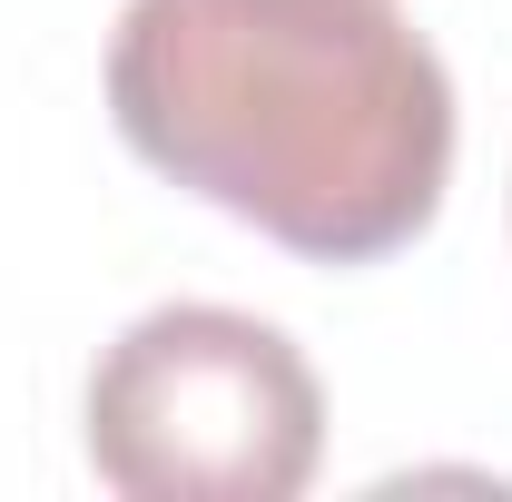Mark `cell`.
Returning <instances> with one entry per match:
<instances>
[{
	"instance_id": "obj_2",
	"label": "cell",
	"mask_w": 512,
	"mask_h": 502,
	"mask_svg": "<svg viewBox=\"0 0 512 502\" xmlns=\"http://www.w3.org/2000/svg\"><path fill=\"white\" fill-rule=\"evenodd\" d=\"M89 463L128 502H296L325 463L316 365L266 315L158 306L89 375Z\"/></svg>"
},
{
	"instance_id": "obj_1",
	"label": "cell",
	"mask_w": 512,
	"mask_h": 502,
	"mask_svg": "<svg viewBox=\"0 0 512 502\" xmlns=\"http://www.w3.org/2000/svg\"><path fill=\"white\" fill-rule=\"evenodd\" d=\"M109 119L306 266L414 247L453 178V79L394 0H128Z\"/></svg>"
}]
</instances>
